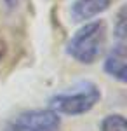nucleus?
Wrapping results in <instances>:
<instances>
[{
    "label": "nucleus",
    "mask_w": 127,
    "mask_h": 131,
    "mask_svg": "<svg viewBox=\"0 0 127 131\" xmlns=\"http://www.w3.org/2000/svg\"><path fill=\"white\" fill-rule=\"evenodd\" d=\"M101 100L99 88L91 81L77 82L66 91L56 93L49 100V108L58 115H82L91 112Z\"/></svg>",
    "instance_id": "2"
},
{
    "label": "nucleus",
    "mask_w": 127,
    "mask_h": 131,
    "mask_svg": "<svg viewBox=\"0 0 127 131\" xmlns=\"http://www.w3.org/2000/svg\"><path fill=\"white\" fill-rule=\"evenodd\" d=\"M4 2H7V4H16L18 0H4Z\"/></svg>",
    "instance_id": "8"
},
{
    "label": "nucleus",
    "mask_w": 127,
    "mask_h": 131,
    "mask_svg": "<svg viewBox=\"0 0 127 131\" xmlns=\"http://www.w3.org/2000/svg\"><path fill=\"white\" fill-rule=\"evenodd\" d=\"M115 0H73L70 7V16L75 23H87L103 14Z\"/></svg>",
    "instance_id": "5"
},
{
    "label": "nucleus",
    "mask_w": 127,
    "mask_h": 131,
    "mask_svg": "<svg viewBox=\"0 0 127 131\" xmlns=\"http://www.w3.org/2000/svg\"><path fill=\"white\" fill-rule=\"evenodd\" d=\"M99 131H127L125 117L122 114H110L101 121Z\"/></svg>",
    "instance_id": "6"
},
{
    "label": "nucleus",
    "mask_w": 127,
    "mask_h": 131,
    "mask_svg": "<svg viewBox=\"0 0 127 131\" xmlns=\"http://www.w3.org/2000/svg\"><path fill=\"white\" fill-rule=\"evenodd\" d=\"M103 68L111 79L118 82H125L127 79V54H125V40H117L111 49L108 51Z\"/></svg>",
    "instance_id": "4"
},
{
    "label": "nucleus",
    "mask_w": 127,
    "mask_h": 131,
    "mask_svg": "<svg viewBox=\"0 0 127 131\" xmlns=\"http://www.w3.org/2000/svg\"><path fill=\"white\" fill-rule=\"evenodd\" d=\"M61 117L50 108H33L12 117L4 131H59Z\"/></svg>",
    "instance_id": "3"
},
{
    "label": "nucleus",
    "mask_w": 127,
    "mask_h": 131,
    "mask_svg": "<svg viewBox=\"0 0 127 131\" xmlns=\"http://www.w3.org/2000/svg\"><path fill=\"white\" fill-rule=\"evenodd\" d=\"M106 25L103 19L87 21L66 44V52L82 65H92L101 58L106 47Z\"/></svg>",
    "instance_id": "1"
},
{
    "label": "nucleus",
    "mask_w": 127,
    "mask_h": 131,
    "mask_svg": "<svg viewBox=\"0 0 127 131\" xmlns=\"http://www.w3.org/2000/svg\"><path fill=\"white\" fill-rule=\"evenodd\" d=\"M5 54H7V40H5V37L0 33V61L5 58Z\"/></svg>",
    "instance_id": "7"
}]
</instances>
